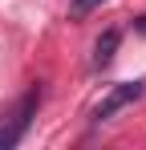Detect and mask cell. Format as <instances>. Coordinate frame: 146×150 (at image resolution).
<instances>
[{"mask_svg":"<svg viewBox=\"0 0 146 150\" xmlns=\"http://www.w3.org/2000/svg\"><path fill=\"white\" fill-rule=\"evenodd\" d=\"M41 101H45V89H41V85L24 89L21 98L12 101V110L0 118V150H12V146L24 138V134H28V126H33V118H37Z\"/></svg>","mask_w":146,"mask_h":150,"instance_id":"1","label":"cell"},{"mask_svg":"<svg viewBox=\"0 0 146 150\" xmlns=\"http://www.w3.org/2000/svg\"><path fill=\"white\" fill-rule=\"evenodd\" d=\"M142 93H146V81H118V85H114V89H110V93H106V98L94 105V114H89V118H94V126L110 122V118H114L118 110L134 105V101L142 98Z\"/></svg>","mask_w":146,"mask_h":150,"instance_id":"2","label":"cell"},{"mask_svg":"<svg viewBox=\"0 0 146 150\" xmlns=\"http://www.w3.org/2000/svg\"><path fill=\"white\" fill-rule=\"evenodd\" d=\"M118 45H122V33L118 28H106V33L97 37V45H94V69H106V65L114 61Z\"/></svg>","mask_w":146,"mask_h":150,"instance_id":"3","label":"cell"},{"mask_svg":"<svg viewBox=\"0 0 146 150\" xmlns=\"http://www.w3.org/2000/svg\"><path fill=\"white\" fill-rule=\"evenodd\" d=\"M106 0H69V16L73 21H81V16H89L94 8H101Z\"/></svg>","mask_w":146,"mask_h":150,"instance_id":"4","label":"cell"},{"mask_svg":"<svg viewBox=\"0 0 146 150\" xmlns=\"http://www.w3.org/2000/svg\"><path fill=\"white\" fill-rule=\"evenodd\" d=\"M134 28H138V33H146V16H138V21H134Z\"/></svg>","mask_w":146,"mask_h":150,"instance_id":"5","label":"cell"}]
</instances>
